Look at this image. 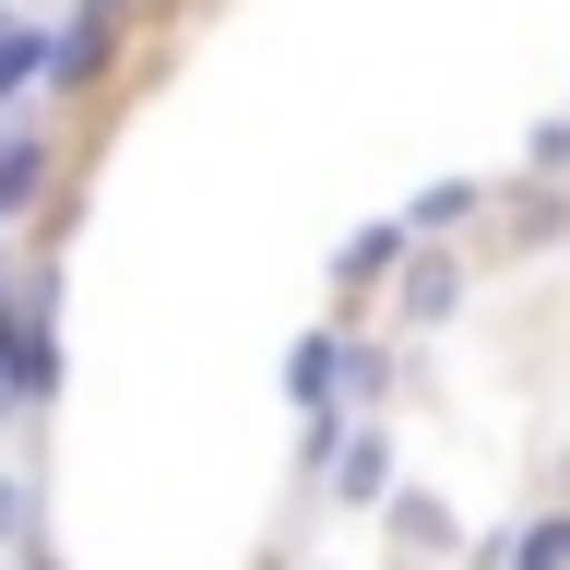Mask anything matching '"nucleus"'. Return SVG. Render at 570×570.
<instances>
[{
	"mask_svg": "<svg viewBox=\"0 0 570 570\" xmlns=\"http://www.w3.org/2000/svg\"><path fill=\"white\" fill-rule=\"evenodd\" d=\"M452 309H463V262L416 238V249H404V333H440Z\"/></svg>",
	"mask_w": 570,
	"mask_h": 570,
	"instance_id": "nucleus-1",
	"label": "nucleus"
},
{
	"mask_svg": "<svg viewBox=\"0 0 570 570\" xmlns=\"http://www.w3.org/2000/svg\"><path fill=\"white\" fill-rule=\"evenodd\" d=\"M285 392H297L309 416H333V392H345V333H297V345H285Z\"/></svg>",
	"mask_w": 570,
	"mask_h": 570,
	"instance_id": "nucleus-2",
	"label": "nucleus"
},
{
	"mask_svg": "<svg viewBox=\"0 0 570 570\" xmlns=\"http://www.w3.org/2000/svg\"><path fill=\"white\" fill-rule=\"evenodd\" d=\"M48 167H60L48 131H0V214H36V203H48Z\"/></svg>",
	"mask_w": 570,
	"mask_h": 570,
	"instance_id": "nucleus-3",
	"label": "nucleus"
},
{
	"mask_svg": "<svg viewBox=\"0 0 570 570\" xmlns=\"http://www.w3.org/2000/svg\"><path fill=\"white\" fill-rule=\"evenodd\" d=\"M404 249H416V238H404V214H381V226H356V238L333 249V285H368V274H404Z\"/></svg>",
	"mask_w": 570,
	"mask_h": 570,
	"instance_id": "nucleus-4",
	"label": "nucleus"
},
{
	"mask_svg": "<svg viewBox=\"0 0 570 570\" xmlns=\"http://www.w3.org/2000/svg\"><path fill=\"white\" fill-rule=\"evenodd\" d=\"M475 203H488L475 178H428L416 203H404V238H452V226H475Z\"/></svg>",
	"mask_w": 570,
	"mask_h": 570,
	"instance_id": "nucleus-5",
	"label": "nucleus"
},
{
	"mask_svg": "<svg viewBox=\"0 0 570 570\" xmlns=\"http://www.w3.org/2000/svg\"><path fill=\"white\" fill-rule=\"evenodd\" d=\"M392 547H416V559H452V547H463L452 499H392Z\"/></svg>",
	"mask_w": 570,
	"mask_h": 570,
	"instance_id": "nucleus-6",
	"label": "nucleus"
},
{
	"mask_svg": "<svg viewBox=\"0 0 570 570\" xmlns=\"http://www.w3.org/2000/svg\"><path fill=\"white\" fill-rule=\"evenodd\" d=\"M381 475H392V452H381V428H368V440H345V463H333V499H381Z\"/></svg>",
	"mask_w": 570,
	"mask_h": 570,
	"instance_id": "nucleus-7",
	"label": "nucleus"
},
{
	"mask_svg": "<svg viewBox=\"0 0 570 570\" xmlns=\"http://www.w3.org/2000/svg\"><path fill=\"white\" fill-rule=\"evenodd\" d=\"M499 559H511V570H570V511H547L534 534H511Z\"/></svg>",
	"mask_w": 570,
	"mask_h": 570,
	"instance_id": "nucleus-8",
	"label": "nucleus"
},
{
	"mask_svg": "<svg viewBox=\"0 0 570 570\" xmlns=\"http://www.w3.org/2000/svg\"><path fill=\"white\" fill-rule=\"evenodd\" d=\"M24 523H36V488H24V475H0V547H24Z\"/></svg>",
	"mask_w": 570,
	"mask_h": 570,
	"instance_id": "nucleus-9",
	"label": "nucleus"
},
{
	"mask_svg": "<svg viewBox=\"0 0 570 570\" xmlns=\"http://www.w3.org/2000/svg\"><path fill=\"white\" fill-rule=\"evenodd\" d=\"M381 381H392V356H381V345H345V392H356V404H368Z\"/></svg>",
	"mask_w": 570,
	"mask_h": 570,
	"instance_id": "nucleus-10",
	"label": "nucleus"
},
{
	"mask_svg": "<svg viewBox=\"0 0 570 570\" xmlns=\"http://www.w3.org/2000/svg\"><path fill=\"white\" fill-rule=\"evenodd\" d=\"M12 24H24V0H0V36H12Z\"/></svg>",
	"mask_w": 570,
	"mask_h": 570,
	"instance_id": "nucleus-11",
	"label": "nucleus"
}]
</instances>
